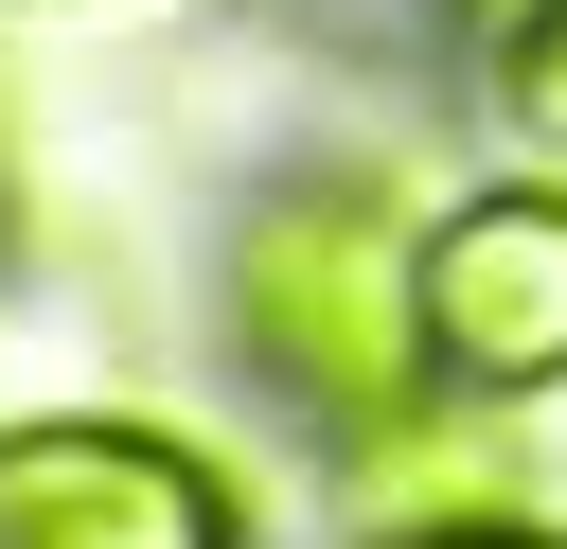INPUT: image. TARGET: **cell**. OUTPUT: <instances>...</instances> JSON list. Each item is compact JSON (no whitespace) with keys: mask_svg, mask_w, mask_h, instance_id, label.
Wrapping results in <instances>:
<instances>
[{"mask_svg":"<svg viewBox=\"0 0 567 549\" xmlns=\"http://www.w3.org/2000/svg\"><path fill=\"white\" fill-rule=\"evenodd\" d=\"M425 372L461 407H532L567 390V177H496L461 213H425Z\"/></svg>","mask_w":567,"mask_h":549,"instance_id":"obj_2","label":"cell"},{"mask_svg":"<svg viewBox=\"0 0 567 549\" xmlns=\"http://www.w3.org/2000/svg\"><path fill=\"white\" fill-rule=\"evenodd\" d=\"M425 230H390L354 177H301V195H266L248 230H230V336L301 390V407H337V425H372V407H408L425 390Z\"/></svg>","mask_w":567,"mask_h":549,"instance_id":"obj_1","label":"cell"},{"mask_svg":"<svg viewBox=\"0 0 567 549\" xmlns=\"http://www.w3.org/2000/svg\"><path fill=\"white\" fill-rule=\"evenodd\" d=\"M390 549H549V531H514V514H443V531H390Z\"/></svg>","mask_w":567,"mask_h":549,"instance_id":"obj_5","label":"cell"},{"mask_svg":"<svg viewBox=\"0 0 567 549\" xmlns=\"http://www.w3.org/2000/svg\"><path fill=\"white\" fill-rule=\"evenodd\" d=\"M0 549H248V496L177 425L71 407V425H0Z\"/></svg>","mask_w":567,"mask_h":549,"instance_id":"obj_3","label":"cell"},{"mask_svg":"<svg viewBox=\"0 0 567 549\" xmlns=\"http://www.w3.org/2000/svg\"><path fill=\"white\" fill-rule=\"evenodd\" d=\"M496 124L532 159H567V0H514L496 18Z\"/></svg>","mask_w":567,"mask_h":549,"instance_id":"obj_4","label":"cell"}]
</instances>
